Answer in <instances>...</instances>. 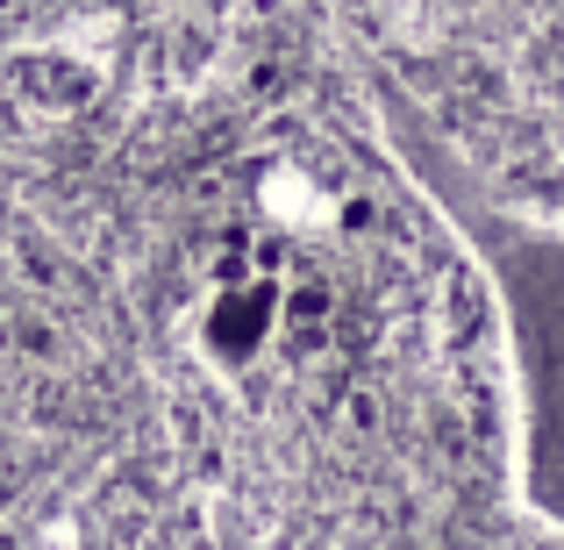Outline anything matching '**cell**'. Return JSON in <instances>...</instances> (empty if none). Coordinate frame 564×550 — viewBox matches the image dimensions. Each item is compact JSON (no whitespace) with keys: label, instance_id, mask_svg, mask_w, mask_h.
Returning <instances> with one entry per match:
<instances>
[{"label":"cell","instance_id":"obj_1","mask_svg":"<svg viewBox=\"0 0 564 550\" xmlns=\"http://www.w3.org/2000/svg\"><path fill=\"white\" fill-rule=\"evenodd\" d=\"M372 129L479 272L508 393V500L564 543V207L500 186L393 86H372Z\"/></svg>","mask_w":564,"mask_h":550}]
</instances>
